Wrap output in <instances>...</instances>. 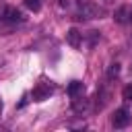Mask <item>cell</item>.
<instances>
[{
  "instance_id": "cell-1",
  "label": "cell",
  "mask_w": 132,
  "mask_h": 132,
  "mask_svg": "<svg viewBox=\"0 0 132 132\" xmlns=\"http://www.w3.org/2000/svg\"><path fill=\"white\" fill-rule=\"evenodd\" d=\"M130 120H132V116H130V111H128L126 107H120V109H116V111L111 113V124H113V128H126V126L130 124Z\"/></svg>"
},
{
  "instance_id": "cell-13",
  "label": "cell",
  "mask_w": 132,
  "mask_h": 132,
  "mask_svg": "<svg viewBox=\"0 0 132 132\" xmlns=\"http://www.w3.org/2000/svg\"><path fill=\"white\" fill-rule=\"evenodd\" d=\"M128 21H130V23H132V12H130V16H128Z\"/></svg>"
},
{
  "instance_id": "cell-3",
  "label": "cell",
  "mask_w": 132,
  "mask_h": 132,
  "mask_svg": "<svg viewBox=\"0 0 132 132\" xmlns=\"http://www.w3.org/2000/svg\"><path fill=\"white\" fill-rule=\"evenodd\" d=\"M2 16H4V21H8V23H23V12L19 10V8H14V6H6L4 8V12H2Z\"/></svg>"
},
{
  "instance_id": "cell-11",
  "label": "cell",
  "mask_w": 132,
  "mask_h": 132,
  "mask_svg": "<svg viewBox=\"0 0 132 132\" xmlns=\"http://www.w3.org/2000/svg\"><path fill=\"white\" fill-rule=\"evenodd\" d=\"M122 95H124V99H126V101H132V82L124 87V91H122Z\"/></svg>"
},
{
  "instance_id": "cell-10",
  "label": "cell",
  "mask_w": 132,
  "mask_h": 132,
  "mask_svg": "<svg viewBox=\"0 0 132 132\" xmlns=\"http://www.w3.org/2000/svg\"><path fill=\"white\" fill-rule=\"evenodd\" d=\"M118 74H120V64H111L109 70H107V76H109V78H116Z\"/></svg>"
},
{
  "instance_id": "cell-5",
  "label": "cell",
  "mask_w": 132,
  "mask_h": 132,
  "mask_svg": "<svg viewBox=\"0 0 132 132\" xmlns=\"http://www.w3.org/2000/svg\"><path fill=\"white\" fill-rule=\"evenodd\" d=\"M66 41H68L72 47H80V45H82V33L72 27V29L66 31Z\"/></svg>"
},
{
  "instance_id": "cell-4",
  "label": "cell",
  "mask_w": 132,
  "mask_h": 132,
  "mask_svg": "<svg viewBox=\"0 0 132 132\" xmlns=\"http://www.w3.org/2000/svg\"><path fill=\"white\" fill-rule=\"evenodd\" d=\"M80 12H82L85 19H95V16L101 14V8L95 6V4H91V2H82L80 0Z\"/></svg>"
},
{
  "instance_id": "cell-7",
  "label": "cell",
  "mask_w": 132,
  "mask_h": 132,
  "mask_svg": "<svg viewBox=\"0 0 132 132\" xmlns=\"http://www.w3.org/2000/svg\"><path fill=\"white\" fill-rule=\"evenodd\" d=\"M128 16H130V14H128V8H126V6H122V8H118V12H116V16H113V19H116L118 23H126V21H128Z\"/></svg>"
},
{
  "instance_id": "cell-6",
  "label": "cell",
  "mask_w": 132,
  "mask_h": 132,
  "mask_svg": "<svg viewBox=\"0 0 132 132\" xmlns=\"http://www.w3.org/2000/svg\"><path fill=\"white\" fill-rule=\"evenodd\" d=\"M82 89H85V87H82V82H80V80H72V82L68 85V95L74 99V97H78V95L82 93Z\"/></svg>"
},
{
  "instance_id": "cell-9",
  "label": "cell",
  "mask_w": 132,
  "mask_h": 132,
  "mask_svg": "<svg viewBox=\"0 0 132 132\" xmlns=\"http://www.w3.org/2000/svg\"><path fill=\"white\" fill-rule=\"evenodd\" d=\"M25 6H27V8H31V10H35V12H37V10H39V8H41V0H25Z\"/></svg>"
},
{
  "instance_id": "cell-2",
  "label": "cell",
  "mask_w": 132,
  "mask_h": 132,
  "mask_svg": "<svg viewBox=\"0 0 132 132\" xmlns=\"http://www.w3.org/2000/svg\"><path fill=\"white\" fill-rule=\"evenodd\" d=\"M52 85L50 82H39L35 89H33V93H31V97H33V101H45L50 95H52Z\"/></svg>"
},
{
  "instance_id": "cell-12",
  "label": "cell",
  "mask_w": 132,
  "mask_h": 132,
  "mask_svg": "<svg viewBox=\"0 0 132 132\" xmlns=\"http://www.w3.org/2000/svg\"><path fill=\"white\" fill-rule=\"evenodd\" d=\"M58 4H60L62 8H66V6H68V0H58Z\"/></svg>"
},
{
  "instance_id": "cell-8",
  "label": "cell",
  "mask_w": 132,
  "mask_h": 132,
  "mask_svg": "<svg viewBox=\"0 0 132 132\" xmlns=\"http://www.w3.org/2000/svg\"><path fill=\"white\" fill-rule=\"evenodd\" d=\"M72 107H74V111H82V109L87 107V101H85V99L80 101L78 97H74V101H72Z\"/></svg>"
}]
</instances>
